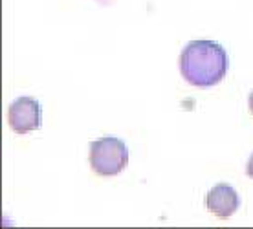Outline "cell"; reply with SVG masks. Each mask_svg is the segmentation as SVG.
Wrapping results in <instances>:
<instances>
[{"label":"cell","instance_id":"277c9868","mask_svg":"<svg viewBox=\"0 0 253 229\" xmlns=\"http://www.w3.org/2000/svg\"><path fill=\"white\" fill-rule=\"evenodd\" d=\"M206 207L211 215H215L216 218H226L233 217L237 209L241 207V198L237 194L231 185L228 184H218L215 185L206 196Z\"/></svg>","mask_w":253,"mask_h":229},{"label":"cell","instance_id":"3957f363","mask_svg":"<svg viewBox=\"0 0 253 229\" xmlns=\"http://www.w3.org/2000/svg\"><path fill=\"white\" fill-rule=\"evenodd\" d=\"M7 125L19 136L37 130L42 125V107L32 97L15 99L7 110Z\"/></svg>","mask_w":253,"mask_h":229},{"label":"cell","instance_id":"7a4b0ae2","mask_svg":"<svg viewBox=\"0 0 253 229\" xmlns=\"http://www.w3.org/2000/svg\"><path fill=\"white\" fill-rule=\"evenodd\" d=\"M90 167L99 176H116L128 163L126 145L116 136H105L90 143Z\"/></svg>","mask_w":253,"mask_h":229},{"label":"cell","instance_id":"5b68a950","mask_svg":"<svg viewBox=\"0 0 253 229\" xmlns=\"http://www.w3.org/2000/svg\"><path fill=\"white\" fill-rule=\"evenodd\" d=\"M246 174H248V176H250V178H253V154H252V156H250V159H248Z\"/></svg>","mask_w":253,"mask_h":229},{"label":"cell","instance_id":"8992f818","mask_svg":"<svg viewBox=\"0 0 253 229\" xmlns=\"http://www.w3.org/2000/svg\"><path fill=\"white\" fill-rule=\"evenodd\" d=\"M248 107H250V112L253 114V92L250 94V99H248Z\"/></svg>","mask_w":253,"mask_h":229},{"label":"cell","instance_id":"6da1fadb","mask_svg":"<svg viewBox=\"0 0 253 229\" xmlns=\"http://www.w3.org/2000/svg\"><path fill=\"white\" fill-rule=\"evenodd\" d=\"M180 74L191 86H215L228 74L226 50L215 40H191L180 53Z\"/></svg>","mask_w":253,"mask_h":229}]
</instances>
